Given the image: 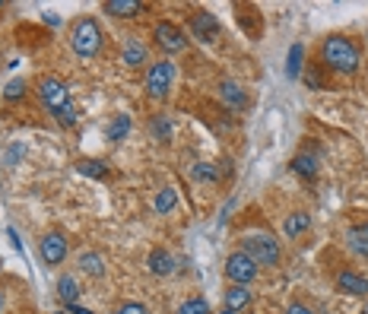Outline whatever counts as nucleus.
Masks as SVG:
<instances>
[{
	"instance_id": "nucleus-31",
	"label": "nucleus",
	"mask_w": 368,
	"mask_h": 314,
	"mask_svg": "<svg viewBox=\"0 0 368 314\" xmlns=\"http://www.w3.org/2000/svg\"><path fill=\"white\" fill-rule=\"evenodd\" d=\"M286 314H315V311H311V308H305L302 302H292L289 308H286Z\"/></svg>"
},
{
	"instance_id": "nucleus-33",
	"label": "nucleus",
	"mask_w": 368,
	"mask_h": 314,
	"mask_svg": "<svg viewBox=\"0 0 368 314\" xmlns=\"http://www.w3.org/2000/svg\"><path fill=\"white\" fill-rule=\"evenodd\" d=\"M220 314H235V311H226V308H222V311H220Z\"/></svg>"
},
{
	"instance_id": "nucleus-36",
	"label": "nucleus",
	"mask_w": 368,
	"mask_h": 314,
	"mask_svg": "<svg viewBox=\"0 0 368 314\" xmlns=\"http://www.w3.org/2000/svg\"><path fill=\"white\" fill-rule=\"evenodd\" d=\"M0 6H4V4H0Z\"/></svg>"
},
{
	"instance_id": "nucleus-2",
	"label": "nucleus",
	"mask_w": 368,
	"mask_h": 314,
	"mask_svg": "<svg viewBox=\"0 0 368 314\" xmlns=\"http://www.w3.org/2000/svg\"><path fill=\"white\" fill-rule=\"evenodd\" d=\"M70 45H73V51H77L80 58H95V54H99V48H102V29H99V23H95L92 16L77 19V23H73V29H70Z\"/></svg>"
},
{
	"instance_id": "nucleus-20",
	"label": "nucleus",
	"mask_w": 368,
	"mask_h": 314,
	"mask_svg": "<svg viewBox=\"0 0 368 314\" xmlns=\"http://www.w3.org/2000/svg\"><path fill=\"white\" fill-rule=\"evenodd\" d=\"M302 60H305V45H292L289 48V60H286V77L289 80H298V73H302Z\"/></svg>"
},
{
	"instance_id": "nucleus-30",
	"label": "nucleus",
	"mask_w": 368,
	"mask_h": 314,
	"mask_svg": "<svg viewBox=\"0 0 368 314\" xmlns=\"http://www.w3.org/2000/svg\"><path fill=\"white\" fill-rule=\"evenodd\" d=\"M118 314H146V308H143L140 302H127V305H121Z\"/></svg>"
},
{
	"instance_id": "nucleus-27",
	"label": "nucleus",
	"mask_w": 368,
	"mask_h": 314,
	"mask_svg": "<svg viewBox=\"0 0 368 314\" xmlns=\"http://www.w3.org/2000/svg\"><path fill=\"white\" fill-rule=\"evenodd\" d=\"M149 131H153V136H159V140H168V136H172V127H168V118H153V124H149Z\"/></svg>"
},
{
	"instance_id": "nucleus-11",
	"label": "nucleus",
	"mask_w": 368,
	"mask_h": 314,
	"mask_svg": "<svg viewBox=\"0 0 368 314\" xmlns=\"http://www.w3.org/2000/svg\"><path fill=\"white\" fill-rule=\"evenodd\" d=\"M337 286H340V292H346V296H368V279L359 276V273H352V270L337 273Z\"/></svg>"
},
{
	"instance_id": "nucleus-1",
	"label": "nucleus",
	"mask_w": 368,
	"mask_h": 314,
	"mask_svg": "<svg viewBox=\"0 0 368 314\" xmlns=\"http://www.w3.org/2000/svg\"><path fill=\"white\" fill-rule=\"evenodd\" d=\"M321 58L324 64L330 67V70L343 73V77H352V73L359 70V64H362V54H359V48L350 42V38L343 36H330L321 48Z\"/></svg>"
},
{
	"instance_id": "nucleus-10",
	"label": "nucleus",
	"mask_w": 368,
	"mask_h": 314,
	"mask_svg": "<svg viewBox=\"0 0 368 314\" xmlns=\"http://www.w3.org/2000/svg\"><path fill=\"white\" fill-rule=\"evenodd\" d=\"M146 267H149V273H153V276H172L178 264H175V257L168 254L166 248H156V251H149Z\"/></svg>"
},
{
	"instance_id": "nucleus-15",
	"label": "nucleus",
	"mask_w": 368,
	"mask_h": 314,
	"mask_svg": "<svg viewBox=\"0 0 368 314\" xmlns=\"http://www.w3.org/2000/svg\"><path fill=\"white\" fill-rule=\"evenodd\" d=\"M121 60H124L127 67L146 64V48H143L137 38H124V48H121Z\"/></svg>"
},
{
	"instance_id": "nucleus-23",
	"label": "nucleus",
	"mask_w": 368,
	"mask_h": 314,
	"mask_svg": "<svg viewBox=\"0 0 368 314\" xmlns=\"http://www.w3.org/2000/svg\"><path fill=\"white\" fill-rule=\"evenodd\" d=\"M58 296L64 298L67 305H77V296H80V286L73 276H60L58 279Z\"/></svg>"
},
{
	"instance_id": "nucleus-17",
	"label": "nucleus",
	"mask_w": 368,
	"mask_h": 314,
	"mask_svg": "<svg viewBox=\"0 0 368 314\" xmlns=\"http://www.w3.org/2000/svg\"><path fill=\"white\" fill-rule=\"evenodd\" d=\"M80 267H83V273H90V276L102 279L105 276V257H102L99 251H83V254H80Z\"/></svg>"
},
{
	"instance_id": "nucleus-29",
	"label": "nucleus",
	"mask_w": 368,
	"mask_h": 314,
	"mask_svg": "<svg viewBox=\"0 0 368 314\" xmlns=\"http://www.w3.org/2000/svg\"><path fill=\"white\" fill-rule=\"evenodd\" d=\"M23 95H26V83H23V80H13V83L6 86V99H10V102L23 99Z\"/></svg>"
},
{
	"instance_id": "nucleus-32",
	"label": "nucleus",
	"mask_w": 368,
	"mask_h": 314,
	"mask_svg": "<svg viewBox=\"0 0 368 314\" xmlns=\"http://www.w3.org/2000/svg\"><path fill=\"white\" fill-rule=\"evenodd\" d=\"M19 156H23V149H19V146H13L10 153H6V166H13V162H16Z\"/></svg>"
},
{
	"instance_id": "nucleus-26",
	"label": "nucleus",
	"mask_w": 368,
	"mask_h": 314,
	"mask_svg": "<svg viewBox=\"0 0 368 314\" xmlns=\"http://www.w3.org/2000/svg\"><path fill=\"white\" fill-rule=\"evenodd\" d=\"M54 118H58L64 127H73V124H77V105H73V102H70V105H64L60 112H54Z\"/></svg>"
},
{
	"instance_id": "nucleus-35",
	"label": "nucleus",
	"mask_w": 368,
	"mask_h": 314,
	"mask_svg": "<svg viewBox=\"0 0 368 314\" xmlns=\"http://www.w3.org/2000/svg\"><path fill=\"white\" fill-rule=\"evenodd\" d=\"M0 305H4V298H0Z\"/></svg>"
},
{
	"instance_id": "nucleus-24",
	"label": "nucleus",
	"mask_w": 368,
	"mask_h": 314,
	"mask_svg": "<svg viewBox=\"0 0 368 314\" xmlns=\"http://www.w3.org/2000/svg\"><path fill=\"white\" fill-rule=\"evenodd\" d=\"M77 172L80 175H86V178H105V162H99V159H80L77 162Z\"/></svg>"
},
{
	"instance_id": "nucleus-28",
	"label": "nucleus",
	"mask_w": 368,
	"mask_h": 314,
	"mask_svg": "<svg viewBox=\"0 0 368 314\" xmlns=\"http://www.w3.org/2000/svg\"><path fill=\"white\" fill-rule=\"evenodd\" d=\"M194 178L197 181H216V168L210 166V162H200V166L194 168Z\"/></svg>"
},
{
	"instance_id": "nucleus-18",
	"label": "nucleus",
	"mask_w": 368,
	"mask_h": 314,
	"mask_svg": "<svg viewBox=\"0 0 368 314\" xmlns=\"http://www.w3.org/2000/svg\"><path fill=\"white\" fill-rule=\"evenodd\" d=\"M248 302H251V292L244 289V286H229V289H226V311L238 314Z\"/></svg>"
},
{
	"instance_id": "nucleus-25",
	"label": "nucleus",
	"mask_w": 368,
	"mask_h": 314,
	"mask_svg": "<svg viewBox=\"0 0 368 314\" xmlns=\"http://www.w3.org/2000/svg\"><path fill=\"white\" fill-rule=\"evenodd\" d=\"M178 314H210V305H207V298H200V296L184 298L181 308H178Z\"/></svg>"
},
{
	"instance_id": "nucleus-16",
	"label": "nucleus",
	"mask_w": 368,
	"mask_h": 314,
	"mask_svg": "<svg viewBox=\"0 0 368 314\" xmlns=\"http://www.w3.org/2000/svg\"><path fill=\"white\" fill-rule=\"evenodd\" d=\"M346 242H350V251L359 257H368V225H352L346 232Z\"/></svg>"
},
{
	"instance_id": "nucleus-9",
	"label": "nucleus",
	"mask_w": 368,
	"mask_h": 314,
	"mask_svg": "<svg viewBox=\"0 0 368 314\" xmlns=\"http://www.w3.org/2000/svg\"><path fill=\"white\" fill-rule=\"evenodd\" d=\"M38 248H42V261L48 267H58L67 257V238L60 235V232H48L42 242H38Z\"/></svg>"
},
{
	"instance_id": "nucleus-3",
	"label": "nucleus",
	"mask_w": 368,
	"mask_h": 314,
	"mask_svg": "<svg viewBox=\"0 0 368 314\" xmlns=\"http://www.w3.org/2000/svg\"><path fill=\"white\" fill-rule=\"evenodd\" d=\"M242 251L257 267H276L279 264V242L270 235H248L242 242Z\"/></svg>"
},
{
	"instance_id": "nucleus-8",
	"label": "nucleus",
	"mask_w": 368,
	"mask_h": 314,
	"mask_svg": "<svg viewBox=\"0 0 368 314\" xmlns=\"http://www.w3.org/2000/svg\"><path fill=\"white\" fill-rule=\"evenodd\" d=\"M190 32H194L197 42L210 45V42H216V36H220V19L207 10H197L194 19H190Z\"/></svg>"
},
{
	"instance_id": "nucleus-6",
	"label": "nucleus",
	"mask_w": 368,
	"mask_h": 314,
	"mask_svg": "<svg viewBox=\"0 0 368 314\" xmlns=\"http://www.w3.org/2000/svg\"><path fill=\"white\" fill-rule=\"evenodd\" d=\"M153 36H156V45H159L166 54H178V51H184V48H188V38H184V32H181L175 23H168V19H159V23H156Z\"/></svg>"
},
{
	"instance_id": "nucleus-21",
	"label": "nucleus",
	"mask_w": 368,
	"mask_h": 314,
	"mask_svg": "<svg viewBox=\"0 0 368 314\" xmlns=\"http://www.w3.org/2000/svg\"><path fill=\"white\" fill-rule=\"evenodd\" d=\"M105 134H108V140L112 143H121L127 134H131V118H127V114H114V121L108 124Z\"/></svg>"
},
{
	"instance_id": "nucleus-22",
	"label": "nucleus",
	"mask_w": 368,
	"mask_h": 314,
	"mask_svg": "<svg viewBox=\"0 0 368 314\" xmlns=\"http://www.w3.org/2000/svg\"><path fill=\"white\" fill-rule=\"evenodd\" d=\"M175 203H178V194H175L172 188H162L159 194H156L153 207H156V213H159V216H166V213H172V210H175Z\"/></svg>"
},
{
	"instance_id": "nucleus-34",
	"label": "nucleus",
	"mask_w": 368,
	"mask_h": 314,
	"mask_svg": "<svg viewBox=\"0 0 368 314\" xmlns=\"http://www.w3.org/2000/svg\"><path fill=\"white\" fill-rule=\"evenodd\" d=\"M54 314H64V311H54Z\"/></svg>"
},
{
	"instance_id": "nucleus-19",
	"label": "nucleus",
	"mask_w": 368,
	"mask_h": 314,
	"mask_svg": "<svg viewBox=\"0 0 368 314\" xmlns=\"http://www.w3.org/2000/svg\"><path fill=\"white\" fill-rule=\"evenodd\" d=\"M292 172L302 175V178H315L318 175V159L311 153H298L296 159H292Z\"/></svg>"
},
{
	"instance_id": "nucleus-14",
	"label": "nucleus",
	"mask_w": 368,
	"mask_h": 314,
	"mask_svg": "<svg viewBox=\"0 0 368 314\" xmlns=\"http://www.w3.org/2000/svg\"><path fill=\"white\" fill-rule=\"evenodd\" d=\"M311 229V216L308 213H302V210H298V213H289L283 220V232H286V238H298L302 235V232H308Z\"/></svg>"
},
{
	"instance_id": "nucleus-4",
	"label": "nucleus",
	"mask_w": 368,
	"mask_h": 314,
	"mask_svg": "<svg viewBox=\"0 0 368 314\" xmlns=\"http://www.w3.org/2000/svg\"><path fill=\"white\" fill-rule=\"evenodd\" d=\"M172 80H175V67L168 60H156L146 70V92L153 99H166L168 90H172Z\"/></svg>"
},
{
	"instance_id": "nucleus-5",
	"label": "nucleus",
	"mask_w": 368,
	"mask_h": 314,
	"mask_svg": "<svg viewBox=\"0 0 368 314\" xmlns=\"http://www.w3.org/2000/svg\"><path fill=\"white\" fill-rule=\"evenodd\" d=\"M257 273H261V267H257V264L251 261L244 251H235V254H229V261H226V276L232 279V286H248V283H254Z\"/></svg>"
},
{
	"instance_id": "nucleus-7",
	"label": "nucleus",
	"mask_w": 368,
	"mask_h": 314,
	"mask_svg": "<svg viewBox=\"0 0 368 314\" xmlns=\"http://www.w3.org/2000/svg\"><path fill=\"white\" fill-rule=\"evenodd\" d=\"M38 95H42L45 108L51 114L60 112L64 105H70V92H67V86L60 83V80H54V77H45L42 83H38Z\"/></svg>"
},
{
	"instance_id": "nucleus-12",
	"label": "nucleus",
	"mask_w": 368,
	"mask_h": 314,
	"mask_svg": "<svg viewBox=\"0 0 368 314\" xmlns=\"http://www.w3.org/2000/svg\"><path fill=\"white\" fill-rule=\"evenodd\" d=\"M140 10H143L140 0H105V13H112V16H121V19L140 16Z\"/></svg>"
},
{
	"instance_id": "nucleus-13",
	"label": "nucleus",
	"mask_w": 368,
	"mask_h": 314,
	"mask_svg": "<svg viewBox=\"0 0 368 314\" xmlns=\"http://www.w3.org/2000/svg\"><path fill=\"white\" fill-rule=\"evenodd\" d=\"M220 95H222V102H226L229 108H244V105H248V95H244V90L238 83H232V80H222V83H220Z\"/></svg>"
}]
</instances>
